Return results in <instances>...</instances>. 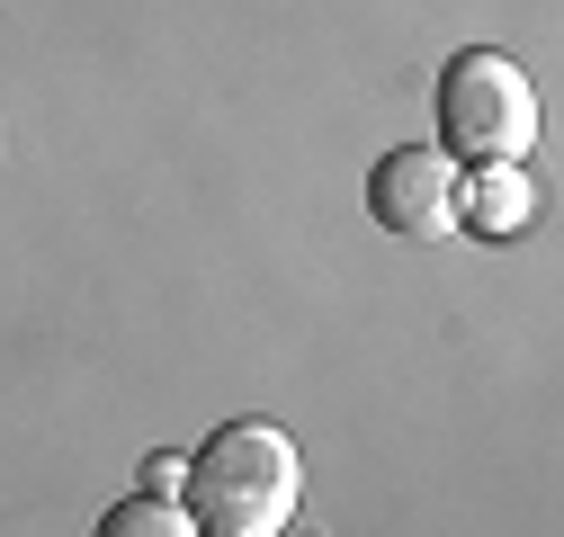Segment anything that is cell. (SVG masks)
<instances>
[{
    "label": "cell",
    "mask_w": 564,
    "mask_h": 537,
    "mask_svg": "<svg viewBox=\"0 0 564 537\" xmlns=\"http://www.w3.org/2000/svg\"><path fill=\"white\" fill-rule=\"evenodd\" d=\"M296 502H305V457L278 421H225L188 448L180 511L197 519V537H288Z\"/></svg>",
    "instance_id": "obj_1"
},
{
    "label": "cell",
    "mask_w": 564,
    "mask_h": 537,
    "mask_svg": "<svg viewBox=\"0 0 564 537\" xmlns=\"http://www.w3.org/2000/svg\"><path fill=\"white\" fill-rule=\"evenodd\" d=\"M440 153L448 162H520L538 144V81L520 73V63L502 45H466L448 54V73H440Z\"/></svg>",
    "instance_id": "obj_2"
},
{
    "label": "cell",
    "mask_w": 564,
    "mask_h": 537,
    "mask_svg": "<svg viewBox=\"0 0 564 537\" xmlns=\"http://www.w3.org/2000/svg\"><path fill=\"white\" fill-rule=\"evenodd\" d=\"M368 216H377L386 233H403V242L448 233V224H457V162H448L440 144H394V153H377V171H368Z\"/></svg>",
    "instance_id": "obj_3"
},
{
    "label": "cell",
    "mask_w": 564,
    "mask_h": 537,
    "mask_svg": "<svg viewBox=\"0 0 564 537\" xmlns=\"http://www.w3.org/2000/svg\"><path fill=\"white\" fill-rule=\"evenodd\" d=\"M529 207H538V188L520 179V162H484L475 179H457V224H466V233H484V242L520 233V224H529Z\"/></svg>",
    "instance_id": "obj_4"
},
{
    "label": "cell",
    "mask_w": 564,
    "mask_h": 537,
    "mask_svg": "<svg viewBox=\"0 0 564 537\" xmlns=\"http://www.w3.org/2000/svg\"><path fill=\"white\" fill-rule=\"evenodd\" d=\"M90 537H197V519H188L180 502H162V493H126V502L99 511Z\"/></svg>",
    "instance_id": "obj_5"
},
{
    "label": "cell",
    "mask_w": 564,
    "mask_h": 537,
    "mask_svg": "<svg viewBox=\"0 0 564 537\" xmlns=\"http://www.w3.org/2000/svg\"><path fill=\"white\" fill-rule=\"evenodd\" d=\"M180 475H188V457H153V465H144V493H162V502H171V493H180Z\"/></svg>",
    "instance_id": "obj_6"
}]
</instances>
